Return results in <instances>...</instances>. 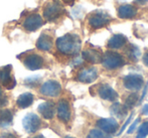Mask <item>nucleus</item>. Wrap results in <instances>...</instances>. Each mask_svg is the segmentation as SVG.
<instances>
[{
  "label": "nucleus",
  "instance_id": "28",
  "mask_svg": "<svg viewBox=\"0 0 148 138\" xmlns=\"http://www.w3.org/2000/svg\"><path fill=\"white\" fill-rule=\"evenodd\" d=\"M133 116H134V113L132 112V113H131V115H130V116L128 117V119H127V120H126V122L124 123V125H123V126H122V128L120 129V131H119V132H118V135L122 134V133H123V131H124L125 129H126V127L128 126V124H129V123H130V121H131V119H132V117H133Z\"/></svg>",
  "mask_w": 148,
  "mask_h": 138
},
{
  "label": "nucleus",
  "instance_id": "7",
  "mask_svg": "<svg viewBox=\"0 0 148 138\" xmlns=\"http://www.w3.org/2000/svg\"><path fill=\"white\" fill-rule=\"evenodd\" d=\"M60 92H62V87L60 83L53 80L47 81L42 84L40 88V93L47 97H57L60 94Z\"/></svg>",
  "mask_w": 148,
  "mask_h": 138
},
{
  "label": "nucleus",
  "instance_id": "29",
  "mask_svg": "<svg viewBox=\"0 0 148 138\" xmlns=\"http://www.w3.org/2000/svg\"><path fill=\"white\" fill-rule=\"evenodd\" d=\"M0 138H18V136L15 134H13V133H11V132H4L1 134Z\"/></svg>",
  "mask_w": 148,
  "mask_h": 138
},
{
  "label": "nucleus",
  "instance_id": "2",
  "mask_svg": "<svg viewBox=\"0 0 148 138\" xmlns=\"http://www.w3.org/2000/svg\"><path fill=\"white\" fill-rule=\"evenodd\" d=\"M64 13L62 4L57 0L49 1L43 7V17L47 21H53Z\"/></svg>",
  "mask_w": 148,
  "mask_h": 138
},
{
  "label": "nucleus",
  "instance_id": "11",
  "mask_svg": "<svg viewBox=\"0 0 148 138\" xmlns=\"http://www.w3.org/2000/svg\"><path fill=\"white\" fill-rule=\"evenodd\" d=\"M97 126L104 132L112 134L117 130L118 122L113 118H102L97 121Z\"/></svg>",
  "mask_w": 148,
  "mask_h": 138
},
{
  "label": "nucleus",
  "instance_id": "10",
  "mask_svg": "<svg viewBox=\"0 0 148 138\" xmlns=\"http://www.w3.org/2000/svg\"><path fill=\"white\" fill-rule=\"evenodd\" d=\"M23 65L25 66V68H27L30 71L39 70L43 66V58L36 54H30L24 58Z\"/></svg>",
  "mask_w": 148,
  "mask_h": 138
},
{
  "label": "nucleus",
  "instance_id": "23",
  "mask_svg": "<svg viewBox=\"0 0 148 138\" xmlns=\"http://www.w3.org/2000/svg\"><path fill=\"white\" fill-rule=\"evenodd\" d=\"M127 55H128V58H130L131 60L137 62L139 56H140V51H139V49L136 45H131L130 47H129V49H127Z\"/></svg>",
  "mask_w": 148,
  "mask_h": 138
},
{
  "label": "nucleus",
  "instance_id": "18",
  "mask_svg": "<svg viewBox=\"0 0 148 138\" xmlns=\"http://www.w3.org/2000/svg\"><path fill=\"white\" fill-rule=\"evenodd\" d=\"M36 47L40 51H49L53 47V41L51 37L49 35H47V33H42L39 36V38L36 41Z\"/></svg>",
  "mask_w": 148,
  "mask_h": 138
},
{
  "label": "nucleus",
  "instance_id": "14",
  "mask_svg": "<svg viewBox=\"0 0 148 138\" xmlns=\"http://www.w3.org/2000/svg\"><path fill=\"white\" fill-rule=\"evenodd\" d=\"M99 95L102 99L107 100V101H116L118 99V94L111 86L104 84L99 88Z\"/></svg>",
  "mask_w": 148,
  "mask_h": 138
},
{
  "label": "nucleus",
  "instance_id": "12",
  "mask_svg": "<svg viewBox=\"0 0 148 138\" xmlns=\"http://www.w3.org/2000/svg\"><path fill=\"white\" fill-rule=\"evenodd\" d=\"M98 78V71L96 68H88L81 71L78 75V80L82 83L90 84L96 81Z\"/></svg>",
  "mask_w": 148,
  "mask_h": 138
},
{
  "label": "nucleus",
  "instance_id": "17",
  "mask_svg": "<svg viewBox=\"0 0 148 138\" xmlns=\"http://www.w3.org/2000/svg\"><path fill=\"white\" fill-rule=\"evenodd\" d=\"M83 58L92 64H99L102 62V53L98 49H90L83 51Z\"/></svg>",
  "mask_w": 148,
  "mask_h": 138
},
{
  "label": "nucleus",
  "instance_id": "15",
  "mask_svg": "<svg viewBox=\"0 0 148 138\" xmlns=\"http://www.w3.org/2000/svg\"><path fill=\"white\" fill-rule=\"evenodd\" d=\"M38 112L45 119H53L56 113V105L53 102H43L37 108Z\"/></svg>",
  "mask_w": 148,
  "mask_h": 138
},
{
  "label": "nucleus",
  "instance_id": "22",
  "mask_svg": "<svg viewBox=\"0 0 148 138\" xmlns=\"http://www.w3.org/2000/svg\"><path fill=\"white\" fill-rule=\"evenodd\" d=\"M110 111L114 116L119 119H124L127 116V112H128L126 106L120 103H114L110 108Z\"/></svg>",
  "mask_w": 148,
  "mask_h": 138
},
{
  "label": "nucleus",
  "instance_id": "33",
  "mask_svg": "<svg viewBox=\"0 0 148 138\" xmlns=\"http://www.w3.org/2000/svg\"><path fill=\"white\" fill-rule=\"evenodd\" d=\"M62 1H64V2H66V4H72L73 2L75 1V0H62Z\"/></svg>",
  "mask_w": 148,
  "mask_h": 138
},
{
  "label": "nucleus",
  "instance_id": "34",
  "mask_svg": "<svg viewBox=\"0 0 148 138\" xmlns=\"http://www.w3.org/2000/svg\"><path fill=\"white\" fill-rule=\"evenodd\" d=\"M33 138H45L43 135H36V136H34Z\"/></svg>",
  "mask_w": 148,
  "mask_h": 138
},
{
  "label": "nucleus",
  "instance_id": "19",
  "mask_svg": "<svg viewBox=\"0 0 148 138\" xmlns=\"http://www.w3.org/2000/svg\"><path fill=\"white\" fill-rule=\"evenodd\" d=\"M127 43V37L123 34H114L108 41L110 49H121Z\"/></svg>",
  "mask_w": 148,
  "mask_h": 138
},
{
  "label": "nucleus",
  "instance_id": "20",
  "mask_svg": "<svg viewBox=\"0 0 148 138\" xmlns=\"http://www.w3.org/2000/svg\"><path fill=\"white\" fill-rule=\"evenodd\" d=\"M33 100H34V97L31 93H23L17 98L16 104L21 109H25V108L31 106V104L33 103Z\"/></svg>",
  "mask_w": 148,
  "mask_h": 138
},
{
  "label": "nucleus",
  "instance_id": "6",
  "mask_svg": "<svg viewBox=\"0 0 148 138\" xmlns=\"http://www.w3.org/2000/svg\"><path fill=\"white\" fill-rule=\"evenodd\" d=\"M22 125H23L24 130L28 134H31V133L36 132L40 128L41 120L34 113H28L24 116L23 120H22Z\"/></svg>",
  "mask_w": 148,
  "mask_h": 138
},
{
  "label": "nucleus",
  "instance_id": "13",
  "mask_svg": "<svg viewBox=\"0 0 148 138\" xmlns=\"http://www.w3.org/2000/svg\"><path fill=\"white\" fill-rule=\"evenodd\" d=\"M58 117L60 121L66 123L71 119V109L68 101L64 99L60 100L58 104Z\"/></svg>",
  "mask_w": 148,
  "mask_h": 138
},
{
  "label": "nucleus",
  "instance_id": "3",
  "mask_svg": "<svg viewBox=\"0 0 148 138\" xmlns=\"http://www.w3.org/2000/svg\"><path fill=\"white\" fill-rule=\"evenodd\" d=\"M102 64L108 70H114V69L121 68L124 66L125 60L123 56L114 51H107L102 56Z\"/></svg>",
  "mask_w": 148,
  "mask_h": 138
},
{
  "label": "nucleus",
  "instance_id": "31",
  "mask_svg": "<svg viewBox=\"0 0 148 138\" xmlns=\"http://www.w3.org/2000/svg\"><path fill=\"white\" fill-rule=\"evenodd\" d=\"M141 113H142L143 115H148V104L143 107V109H142V111H141Z\"/></svg>",
  "mask_w": 148,
  "mask_h": 138
},
{
  "label": "nucleus",
  "instance_id": "9",
  "mask_svg": "<svg viewBox=\"0 0 148 138\" xmlns=\"http://www.w3.org/2000/svg\"><path fill=\"white\" fill-rule=\"evenodd\" d=\"M124 87L131 91H138L143 87V78L139 75H128L123 79Z\"/></svg>",
  "mask_w": 148,
  "mask_h": 138
},
{
  "label": "nucleus",
  "instance_id": "16",
  "mask_svg": "<svg viewBox=\"0 0 148 138\" xmlns=\"http://www.w3.org/2000/svg\"><path fill=\"white\" fill-rule=\"evenodd\" d=\"M137 14V8L130 4H123L118 8V16L122 19H130Z\"/></svg>",
  "mask_w": 148,
  "mask_h": 138
},
{
  "label": "nucleus",
  "instance_id": "32",
  "mask_svg": "<svg viewBox=\"0 0 148 138\" xmlns=\"http://www.w3.org/2000/svg\"><path fill=\"white\" fill-rule=\"evenodd\" d=\"M136 2L137 3H139V4H146L147 2H148V0H136Z\"/></svg>",
  "mask_w": 148,
  "mask_h": 138
},
{
  "label": "nucleus",
  "instance_id": "21",
  "mask_svg": "<svg viewBox=\"0 0 148 138\" xmlns=\"http://www.w3.org/2000/svg\"><path fill=\"white\" fill-rule=\"evenodd\" d=\"M13 114L8 109H0V127H7L12 124Z\"/></svg>",
  "mask_w": 148,
  "mask_h": 138
},
{
  "label": "nucleus",
  "instance_id": "35",
  "mask_svg": "<svg viewBox=\"0 0 148 138\" xmlns=\"http://www.w3.org/2000/svg\"><path fill=\"white\" fill-rule=\"evenodd\" d=\"M64 138H74V137H70V136H66V137H64Z\"/></svg>",
  "mask_w": 148,
  "mask_h": 138
},
{
  "label": "nucleus",
  "instance_id": "26",
  "mask_svg": "<svg viewBox=\"0 0 148 138\" xmlns=\"http://www.w3.org/2000/svg\"><path fill=\"white\" fill-rule=\"evenodd\" d=\"M87 138H106V137L105 134L102 131L98 130V129H93V130L90 131Z\"/></svg>",
  "mask_w": 148,
  "mask_h": 138
},
{
  "label": "nucleus",
  "instance_id": "27",
  "mask_svg": "<svg viewBox=\"0 0 148 138\" xmlns=\"http://www.w3.org/2000/svg\"><path fill=\"white\" fill-rule=\"evenodd\" d=\"M139 122H140V119L137 118L136 120H135L134 122H133L132 124H131V126L129 127V129L127 130V133H128V134H132V133L134 132L135 129H136V127H137V125H138Z\"/></svg>",
  "mask_w": 148,
  "mask_h": 138
},
{
  "label": "nucleus",
  "instance_id": "24",
  "mask_svg": "<svg viewBox=\"0 0 148 138\" xmlns=\"http://www.w3.org/2000/svg\"><path fill=\"white\" fill-rule=\"evenodd\" d=\"M137 101H138V95L136 93H132L127 97L126 102H125V106L127 108H132L136 105Z\"/></svg>",
  "mask_w": 148,
  "mask_h": 138
},
{
  "label": "nucleus",
  "instance_id": "30",
  "mask_svg": "<svg viewBox=\"0 0 148 138\" xmlns=\"http://www.w3.org/2000/svg\"><path fill=\"white\" fill-rule=\"evenodd\" d=\"M142 60H143V62H144V65L148 68V51L144 54V56H143Z\"/></svg>",
  "mask_w": 148,
  "mask_h": 138
},
{
  "label": "nucleus",
  "instance_id": "8",
  "mask_svg": "<svg viewBox=\"0 0 148 138\" xmlns=\"http://www.w3.org/2000/svg\"><path fill=\"white\" fill-rule=\"evenodd\" d=\"M43 24V19L39 14L34 13L28 15L25 19L22 22V25L25 30L27 31H35L36 29H38L41 25Z\"/></svg>",
  "mask_w": 148,
  "mask_h": 138
},
{
  "label": "nucleus",
  "instance_id": "36",
  "mask_svg": "<svg viewBox=\"0 0 148 138\" xmlns=\"http://www.w3.org/2000/svg\"><path fill=\"white\" fill-rule=\"evenodd\" d=\"M0 98H1V90H0Z\"/></svg>",
  "mask_w": 148,
  "mask_h": 138
},
{
  "label": "nucleus",
  "instance_id": "1",
  "mask_svg": "<svg viewBox=\"0 0 148 138\" xmlns=\"http://www.w3.org/2000/svg\"><path fill=\"white\" fill-rule=\"evenodd\" d=\"M82 43L77 34L66 33L57 39V49L64 55H77L80 51Z\"/></svg>",
  "mask_w": 148,
  "mask_h": 138
},
{
  "label": "nucleus",
  "instance_id": "5",
  "mask_svg": "<svg viewBox=\"0 0 148 138\" xmlns=\"http://www.w3.org/2000/svg\"><path fill=\"white\" fill-rule=\"evenodd\" d=\"M112 17L105 11H96L89 17V24L92 28L98 29L107 25Z\"/></svg>",
  "mask_w": 148,
  "mask_h": 138
},
{
  "label": "nucleus",
  "instance_id": "25",
  "mask_svg": "<svg viewBox=\"0 0 148 138\" xmlns=\"http://www.w3.org/2000/svg\"><path fill=\"white\" fill-rule=\"evenodd\" d=\"M148 135V122L145 121L140 125L136 138H146Z\"/></svg>",
  "mask_w": 148,
  "mask_h": 138
},
{
  "label": "nucleus",
  "instance_id": "4",
  "mask_svg": "<svg viewBox=\"0 0 148 138\" xmlns=\"http://www.w3.org/2000/svg\"><path fill=\"white\" fill-rule=\"evenodd\" d=\"M0 85L7 90H11L15 87L16 81L12 75L11 65H7L0 68Z\"/></svg>",
  "mask_w": 148,
  "mask_h": 138
}]
</instances>
